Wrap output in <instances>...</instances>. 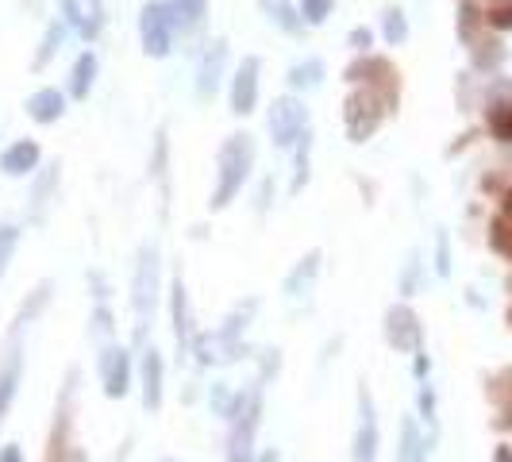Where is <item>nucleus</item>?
<instances>
[{"label":"nucleus","instance_id":"nucleus-1","mask_svg":"<svg viewBox=\"0 0 512 462\" xmlns=\"http://www.w3.org/2000/svg\"><path fill=\"white\" fill-rule=\"evenodd\" d=\"M216 166H220V178H216V193H212V208H228L239 193H243V181L255 166V143L251 135H228L224 147L216 154Z\"/></svg>","mask_w":512,"mask_h":462},{"label":"nucleus","instance_id":"nucleus-2","mask_svg":"<svg viewBox=\"0 0 512 462\" xmlns=\"http://www.w3.org/2000/svg\"><path fill=\"white\" fill-rule=\"evenodd\" d=\"M258 416H262V389L251 385L243 393H235V409H231V439H228V462H251L255 455V432Z\"/></svg>","mask_w":512,"mask_h":462},{"label":"nucleus","instance_id":"nucleus-3","mask_svg":"<svg viewBox=\"0 0 512 462\" xmlns=\"http://www.w3.org/2000/svg\"><path fill=\"white\" fill-rule=\"evenodd\" d=\"M74 385H77V370L70 374L66 393H62V401L54 409V428H51V439H47L43 462H89V455L81 447H74Z\"/></svg>","mask_w":512,"mask_h":462},{"label":"nucleus","instance_id":"nucleus-4","mask_svg":"<svg viewBox=\"0 0 512 462\" xmlns=\"http://www.w3.org/2000/svg\"><path fill=\"white\" fill-rule=\"evenodd\" d=\"M347 81L374 89V93L382 97L385 108H389V112H397V101H401V77H397V70H393L385 58L362 54L359 62H351V66H347Z\"/></svg>","mask_w":512,"mask_h":462},{"label":"nucleus","instance_id":"nucleus-5","mask_svg":"<svg viewBox=\"0 0 512 462\" xmlns=\"http://www.w3.org/2000/svg\"><path fill=\"white\" fill-rule=\"evenodd\" d=\"M385 108L382 97L374 89H355L347 101H343V124H347V139L351 143H366L374 131L382 128L385 120Z\"/></svg>","mask_w":512,"mask_h":462},{"label":"nucleus","instance_id":"nucleus-6","mask_svg":"<svg viewBox=\"0 0 512 462\" xmlns=\"http://www.w3.org/2000/svg\"><path fill=\"white\" fill-rule=\"evenodd\" d=\"M270 135L274 147H293L301 135H308V108L297 97H278L270 104Z\"/></svg>","mask_w":512,"mask_h":462},{"label":"nucleus","instance_id":"nucleus-7","mask_svg":"<svg viewBox=\"0 0 512 462\" xmlns=\"http://www.w3.org/2000/svg\"><path fill=\"white\" fill-rule=\"evenodd\" d=\"M385 343L401 355L424 351V328H420V316L409 305H393L385 312Z\"/></svg>","mask_w":512,"mask_h":462},{"label":"nucleus","instance_id":"nucleus-8","mask_svg":"<svg viewBox=\"0 0 512 462\" xmlns=\"http://www.w3.org/2000/svg\"><path fill=\"white\" fill-rule=\"evenodd\" d=\"M139 39H143V51L151 54V58H166L170 54V39H174V24H170V12H166V4H143V12H139Z\"/></svg>","mask_w":512,"mask_h":462},{"label":"nucleus","instance_id":"nucleus-9","mask_svg":"<svg viewBox=\"0 0 512 462\" xmlns=\"http://www.w3.org/2000/svg\"><path fill=\"white\" fill-rule=\"evenodd\" d=\"M378 412H374V397L370 389L359 385V428H355V443H351V462H374L378 459Z\"/></svg>","mask_w":512,"mask_h":462},{"label":"nucleus","instance_id":"nucleus-10","mask_svg":"<svg viewBox=\"0 0 512 462\" xmlns=\"http://www.w3.org/2000/svg\"><path fill=\"white\" fill-rule=\"evenodd\" d=\"M258 70H262V62H258L255 54H247V58L239 62L235 77H231V112H235V116H251V112H255Z\"/></svg>","mask_w":512,"mask_h":462},{"label":"nucleus","instance_id":"nucleus-11","mask_svg":"<svg viewBox=\"0 0 512 462\" xmlns=\"http://www.w3.org/2000/svg\"><path fill=\"white\" fill-rule=\"evenodd\" d=\"M101 382L104 393L116 401V397H128L131 389V359L124 347H108L101 355Z\"/></svg>","mask_w":512,"mask_h":462},{"label":"nucleus","instance_id":"nucleus-12","mask_svg":"<svg viewBox=\"0 0 512 462\" xmlns=\"http://www.w3.org/2000/svg\"><path fill=\"white\" fill-rule=\"evenodd\" d=\"M66 24L74 27L81 39H93L104 27V0H58Z\"/></svg>","mask_w":512,"mask_h":462},{"label":"nucleus","instance_id":"nucleus-13","mask_svg":"<svg viewBox=\"0 0 512 462\" xmlns=\"http://www.w3.org/2000/svg\"><path fill=\"white\" fill-rule=\"evenodd\" d=\"M154 293H158V262H154V247H147L143 262H139V274H135V297H131L139 320H147L154 312Z\"/></svg>","mask_w":512,"mask_h":462},{"label":"nucleus","instance_id":"nucleus-14","mask_svg":"<svg viewBox=\"0 0 512 462\" xmlns=\"http://www.w3.org/2000/svg\"><path fill=\"white\" fill-rule=\"evenodd\" d=\"M162 374H166V362L162 355L147 347L143 351V362H139V382H143V409L158 412L162 409Z\"/></svg>","mask_w":512,"mask_h":462},{"label":"nucleus","instance_id":"nucleus-15","mask_svg":"<svg viewBox=\"0 0 512 462\" xmlns=\"http://www.w3.org/2000/svg\"><path fill=\"white\" fill-rule=\"evenodd\" d=\"M489 401H493V428L497 432H512V366H501L493 378H489Z\"/></svg>","mask_w":512,"mask_h":462},{"label":"nucleus","instance_id":"nucleus-16","mask_svg":"<svg viewBox=\"0 0 512 462\" xmlns=\"http://www.w3.org/2000/svg\"><path fill=\"white\" fill-rule=\"evenodd\" d=\"M35 166H39V143H31V139H20V143H12L8 151L0 154V170L8 178H24Z\"/></svg>","mask_w":512,"mask_h":462},{"label":"nucleus","instance_id":"nucleus-17","mask_svg":"<svg viewBox=\"0 0 512 462\" xmlns=\"http://www.w3.org/2000/svg\"><path fill=\"white\" fill-rule=\"evenodd\" d=\"M62 112H66V97L58 89H39L27 97V116L35 124H54V120H62Z\"/></svg>","mask_w":512,"mask_h":462},{"label":"nucleus","instance_id":"nucleus-18","mask_svg":"<svg viewBox=\"0 0 512 462\" xmlns=\"http://www.w3.org/2000/svg\"><path fill=\"white\" fill-rule=\"evenodd\" d=\"M224 58H228V43H224V39H216V43H212V51L205 54V62H201V81H197L201 97L216 93V85H220V70H224Z\"/></svg>","mask_w":512,"mask_h":462},{"label":"nucleus","instance_id":"nucleus-19","mask_svg":"<svg viewBox=\"0 0 512 462\" xmlns=\"http://www.w3.org/2000/svg\"><path fill=\"white\" fill-rule=\"evenodd\" d=\"M16 385H20V355L12 351L8 362L0 366V424H4V416H8L12 401H16Z\"/></svg>","mask_w":512,"mask_h":462},{"label":"nucleus","instance_id":"nucleus-20","mask_svg":"<svg viewBox=\"0 0 512 462\" xmlns=\"http://www.w3.org/2000/svg\"><path fill=\"white\" fill-rule=\"evenodd\" d=\"M428 439H420L416 432V420H405L401 424V451H397V462H424L428 459Z\"/></svg>","mask_w":512,"mask_h":462},{"label":"nucleus","instance_id":"nucleus-21","mask_svg":"<svg viewBox=\"0 0 512 462\" xmlns=\"http://www.w3.org/2000/svg\"><path fill=\"white\" fill-rule=\"evenodd\" d=\"M166 12H170V24L189 31L205 20V0H174V4H166Z\"/></svg>","mask_w":512,"mask_h":462},{"label":"nucleus","instance_id":"nucleus-22","mask_svg":"<svg viewBox=\"0 0 512 462\" xmlns=\"http://www.w3.org/2000/svg\"><path fill=\"white\" fill-rule=\"evenodd\" d=\"M174 335H178V347H189L193 339V324H189V305H185V285H181V274L174 278Z\"/></svg>","mask_w":512,"mask_h":462},{"label":"nucleus","instance_id":"nucleus-23","mask_svg":"<svg viewBox=\"0 0 512 462\" xmlns=\"http://www.w3.org/2000/svg\"><path fill=\"white\" fill-rule=\"evenodd\" d=\"M486 24V12L474 4V0H462L459 4V39L466 47H474L478 43V27Z\"/></svg>","mask_w":512,"mask_h":462},{"label":"nucleus","instance_id":"nucleus-24","mask_svg":"<svg viewBox=\"0 0 512 462\" xmlns=\"http://www.w3.org/2000/svg\"><path fill=\"white\" fill-rule=\"evenodd\" d=\"M486 124H489V135H493L497 143H512V101L489 104Z\"/></svg>","mask_w":512,"mask_h":462},{"label":"nucleus","instance_id":"nucleus-25","mask_svg":"<svg viewBox=\"0 0 512 462\" xmlns=\"http://www.w3.org/2000/svg\"><path fill=\"white\" fill-rule=\"evenodd\" d=\"M93 77H97V54L85 51L81 58H77L74 81H70V93H74L77 101H85V97H89V89H93Z\"/></svg>","mask_w":512,"mask_h":462},{"label":"nucleus","instance_id":"nucleus-26","mask_svg":"<svg viewBox=\"0 0 512 462\" xmlns=\"http://www.w3.org/2000/svg\"><path fill=\"white\" fill-rule=\"evenodd\" d=\"M262 8L270 12V20L278 27H285V31H305V20H301V12H293V4L289 0H262Z\"/></svg>","mask_w":512,"mask_h":462},{"label":"nucleus","instance_id":"nucleus-27","mask_svg":"<svg viewBox=\"0 0 512 462\" xmlns=\"http://www.w3.org/2000/svg\"><path fill=\"white\" fill-rule=\"evenodd\" d=\"M320 77H324V62L320 58H308V62H297L289 70V85L293 89H312V85H320Z\"/></svg>","mask_w":512,"mask_h":462},{"label":"nucleus","instance_id":"nucleus-28","mask_svg":"<svg viewBox=\"0 0 512 462\" xmlns=\"http://www.w3.org/2000/svg\"><path fill=\"white\" fill-rule=\"evenodd\" d=\"M316 270H320V251H312L308 258H301V266L285 278V293H293V297H301V282H312L316 278Z\"/></svg>","mask_w":512,"mask_h":462},{"label":"nucleus","instance_id":"nucleus-29","mask_svg":"<svg viewBox=\"0 0 512 462\" xmlns=\"http://www.w3.org/2000/svg\"><path fill=\"white\" fill-rule=\"evenodd\" d=\"M489 247L512 262V224L505 220V216H497V220L489 224Z\"/></svg>","mask_w":512,"mask_h":462},{"label":"nucleus","instance_id":"nucleus-30","mask_svg":"<svg viewBox=\"0 0 512 462\" xmlns=\"http://www.w3.org/2000/svg\"><path fill=\"white\" fill-rule=\"evenodd\" d=\"M409 39V20H405V12L401 8H385V43H405Z\"/></svg>","mask_w":512,"mask_h":462},{"label":"nucleus","instance_id":"nucleus-31","mask_svg":"<svg viewBox=\"0 0 512 462\" xmlns=\"http://www.w3.org/2000/svg\"><path fill=\"white\" fill-rule=\"evenodd\" d=\"M501 58H505V47H501L497 39H482V43H474V62H478V70H493Z\"/></svg>","mask_w":512,"mask_h":462},{"label":"nucleus","instance_id":"nucleus-32","mask_svg":"<svg viewBox=\"0 0 512 462\" xmlns=\"http://www.w3.org/2000/svg\"><path fill=\"white\" fill-rule=\"evenodd\" d=\"M335 0H301V20L305 24H324L332 16Z\"/></svg>","mask_w":512,"mask_h":462},{"label":"nucleus","instance_id":"nucleus-33","mask_svg":"<svg viewBox=\"0 0 512 462\" xmlns=\"http://www.w3.org/2000/svg\"><path fill=\"white\" fill-rule=\"evenodd\" d=\"M486 24L497 31H512V0H497L486 12Z\"/></svg>","mask_w":512,"mask_h":462},{"label":"nucleus","instance_id":"nucleus-34","mask_svg":"<svg viewBox=\"0 0 512 462\" xmlns=\"http://www.w3.org/2000/svg\"><path fill=\"white\" fill-rule=\"evenodd\" d=\"M16 243H20V231L12 228V224H4V228H0V278H4V270H8V258L16 251Z\"/></svg>","mask_w":512,"mask_h":462},{"label":"nucleus","instance_id":"nucleus-35","mask_svg":"<svg viewBox=\"0 0 512 462\" xmlns=\"http://www.w3.org/2000/svg\"><path fill=\"white\" fill-rule=\"evenodd\" d=\"M62 35H66V31H62L58 24L47 27V39H43V51H39V58H35V66H47V58L62 47Z\"/></svg>","mask_w":512,"mask_h":462},{"label":"nucleus","instance_id":"nucleus-36","mask_svg":"<svg viewBox=\"0 0 512 462\" xmlns=\"http://www.w3.org/2000/svg\"><path fill=\"white\" fill-rule=\"evenodd\" d=\"M436 270H439V278H447V274H451V251H447V231H439V239H436Z\"/></svg>","mask_w":512,"mask_h":462},{"label":"nucleus","instance_id":"nucleus-37","mask_svg":"<svg viewBox=\"0 0 512 462\" xmlns=\"http://www.w3.org/2000/svg\"><path fill=\"white\" fill-rule=\"evenodd\" d=\"M308 181V135L305 143H301V151H297V178H293V193H301Z\"/></svg>","mask_w":512,"mask_h":462},{"label":"nucleus","instance_id":"nucleus-38","mask_svg":"<svg viewBox=\"0 0 512 462\" xmlns=\"http://www.w3.org/2000/svg\"><path fill=\"white\" fill-rule=\"evenodd\" d=\"M347 43H351V47H355L359 54H366V51H370V43H374V31H370V27H355Z\"/></svg>","mask_w":512,"mask_h":462},{"label":"nucleus","instance_id":"nucleus-39","mask_svg":"<svg viewBox=\"0 0 512 462\" xmlns=\"http://www.w3.org/2000/svg\"><path fill=\"white\" fill-rule=\"evenodd\" d=\"M420 412H424V420H436V389L432 385L420 389Z\"/></svg>","mask_w":512,"mask_h":462},{"label":"nucleus","instance_id":"nucleus-40","mask_svg":"<svg viewBox=\"0 0 512 462\" xmlns=\"http://www.w3.org/2000/svg\"><path fill=\"white\" fill-rule=\"evenodd\" d=\"M0 462H27V459L16 443H4V447H0Z\"/></svg>","mask_w":512,"mask_h":462},{"label":"nucleus","instance_id":"nucleus-41","mask_svg":"<svg viewBox=\"0 0 512 462\" xmlns=\"http://www.w3.org/2000/svg\"><path fill=\"white\" fill-rule=\"evenodd\" d=\"M428 370H432V359H428L424 351H416V378H424Z\"/></svg>","mask_w":512,"mask_h":462},{"label":"nucleus","instance_id":"nucleus-42","mask_svg":"<svg viewBox=\"0 0 512 462\" xmlns=\"http://www.w3.org/2000/svg\"><path fill=\"white\" fill-rule=\"evenodd\" d=\"M493 462H512V447H509V443H501V447L493 451Z\"/></svg>","mask_w":512,"mask_h":462},{"label":"nucleus","instance_id":"nucleus-43","mask_svg":"<svg viewBox=\"0 0 512 462\" xmlns=\"http://www.w3.org/2000/svg\"><path fill=\"white\" fill-rule=\"evenodd\" d=\"M501 216H505V220L512 224V189L505 193V197H501Z\"/></svg>","mask_w":512,"mask_h":462},{"label":"nucleus","instance_id":"nucleus-44","mask_svg":"<svg viewBox=\"0 0 512 462\" xmlns=\"http://www.w3.org/2000/svg\"><path fill=\"white\" fill-rule=\"evenodd\" d=\"M255 462H278V451H262Z\"/></svg>","mask_w":512,"mask_h":462},{"label":"nucleus","instance_id":"nucleus-45","mask_svg":"<svg viewBox=\"0 0 512 462\" xmlns=\"http://www.w3.org/2000/svg\"><path fill=\"white\" fill-rule=\"evenodd\" d=\"M509 328H512V308H509Z\"/></svg>","mask_w":512,"mask_h":462}]
</instances>
